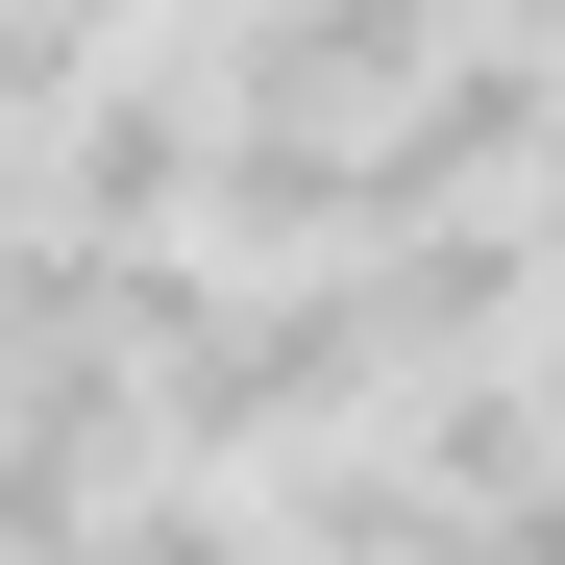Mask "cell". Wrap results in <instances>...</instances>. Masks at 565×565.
<instances>
[{"mask_svg":"<svg viewBox=\"0 0 565 565\" xmlns=\"http://www.w3.org/2000/svg\"><path fill=\"white\" fill-rule=\"evenodd\" d=\"M541 148H565V50H516L492 0H467V50L418 74V99H394V124H344V172H369V246H394V222H492Z\"/></svg>","mask_w":565,"mask_h":565,"instance_id":"obj_1","label":"cell"},{"mask_svg":"<svg viewBox=\"0 0 565 565\" xmlns=\"http://www.w3.org/2000/svg\"><path fill=\"white\" fill-rule=\"evenodd\" d=\"M198 50H222V99H246V124H394L418 74L467 50V0H222Z\"/></svg>","mask_w":565,"mask_h":565,"instance_id":"obj_2","label":"cell"},{"mask_svg":"<svg viewBox=\"0 0 565 565\" xmlns=\"http://www.w3.org/2000/svg\"><path fill=\"white\" fill-rule=\"evenodd\" d=\"M74 565H296V541H270V467H172V443H148Z\"/></svg>","mask_w":565,"mask_h":565,"instance_id":"obj_3","label":"cell"},{"mask_svg":"<svg viewBox=\"0 0 565 565\" xmlns=\"http://www.w3.org/2000/svg\"><path fill=\"white\" fill-rule=\"evenodd\" d=\"M492 25H516V50H565V0H492Z\"/></svg>","mask_w":565,"mask_h":565,"instance_id":"obj_4","label":"cell"},{"mask_svg":"<svg viewBox=\"0 0 565 565\" xmlns=\"http://www.w3.org/2000/svg\"><path fill=\"white\" fill-rule=\"evenodd\" d=\"M541 418H565V320H541Z\"/></svg>","mask_w":565,"mask_h":565,"instance_id":"obj_5","label":"cell"}]
</instances>
